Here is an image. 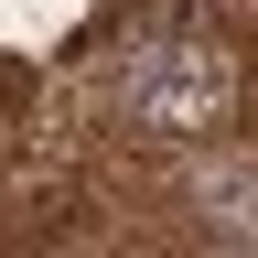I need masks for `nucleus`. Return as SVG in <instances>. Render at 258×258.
<instances>
[{
	"mask_svg": "<svg viewBox=\"0 0 258 258\" xmlns=\"http://www.w3.org/2000/svg\"><path fill=\"white\" fill-rule=\"evenodd\" d=\"M172 205L194 215V237L215 247H258V151L226 129V140H194L172 151Z\"/></svg>",
	"mask_w": 258,
	"mask_h": 258,
	"instance_id": "2",
	"label": "nucleus"
},
{
	"mask_svg": "<svg viewBox=\"0 0 258 258\" xmlns=\"http://www.w3.org/2000/svg\"><path fill=\"white\" fill-rule=\"evenodd\" d=\"M247 97H258V76H247L226 22H161V32H140L118 54L108 129L140 140V151H194V140H226L247 118Z\"/></svg>",
	"mask_w": 258,
	"mask_h": 258,
	"instance_id": "1",
	"label": "nucleus"
}]
</instances>
